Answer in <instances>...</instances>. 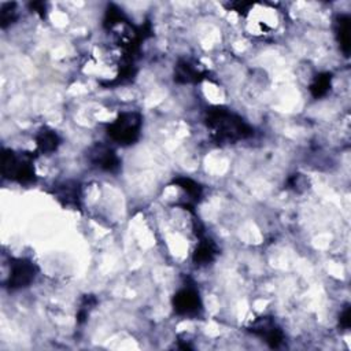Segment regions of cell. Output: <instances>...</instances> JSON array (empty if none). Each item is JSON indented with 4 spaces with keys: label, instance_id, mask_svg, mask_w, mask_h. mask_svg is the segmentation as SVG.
<instances>
[{
    "label": "cell",
    "instance_id": "9c48e42d",
    "mask_svg": "<svg viewBox=\"0 0 351 351\" xmlns=\"http://www.w3.org/2000/svg\"><path fill=\"white\" fill-rule=\"evenodd\" d=\"M210 71L196 60L180 59L174 66V81L177 84H197L207 80Z\"/></svg>",
    "mask_w": 351,
    "mask_h": 351
},
{
    "label": "cell",
    "instance_id": "5b68a950",
    "mask_svg": "<svg viewBox=\"0 0 351 351\" xmlns=\"http://www.w3.org/2000/svg\"><path fill=\"white\" fill-rule=\"evenodd\" d=\"M38 267L27 258H14L10 263V273L5 285L10 291L29 287L37 277Z\"/></svg>",
    "mask_w": 351,
    "mask_h": 351
},
{
    "label": "cell",
    "instance_id": "3957f363",
    "mask_svg": "<svg viewBox=\"0 0 351 351\" xmlns=\"http://www.w3.org/2000/svg\"><path fill=\"white\" fill-rule=\"evenodd\" d=\"M143 117L137 111H122L107 125V136L118 145L128 147L134 144L141 134Z\"/></svg>",
    "mask_w": 351,
    "mask_h": 351
},
{
    "label": "cell",
    "instance_id": "4fadbf2b",
    "mask_svg": "<svg viewBox=\"0 0 351 351\" xmlns=\"http://www.w3.org/2000/svg\"><path fill=\"white\" fill-rule=\"evenodd\" d=\"M335 32L337 43L346 56L350 53V16L347 14H340L336 18Z\"/></svg>",
    "mask_w": 351,
    "mask_h": 351
},
{
    "label": "cell",
    "instance_id": "5bb4252c",
    "mask_svg": "<svg viewBox=\"0 0 351 351\" xmlns=\"http://www.w3.org/2000/svg\"><path fill=\"white\" fill-rule=\"evenodd\" d=\"M330 88H332V74L329 71L317 74L308 86L310 93L314 99H321L326 96Z\"/></svg>",
    "mask_w": 351,
    "mask_h": 351
},
{
    "label": "cell",
    "instance_id": "ac0fdd59",
    "mask_svg": "<svg viewBox=\"0 0 351 351\" xmlns=\"http://www.w3.org/2000/svg\"><path fill=\"white\" fill-rule=\"evenodd\" d=\"M226 7L229 10L236 11L240 15H247L248 11L254 7V3H251V1H233V3H229Z\"/></svg>",
    "mask_w": 351,
    "mask_h": 351
},
{
    "label": "cell",
    "instance_id": "2e32d148",
    "mask_svg": "<svg viewBox=\"0 0 351 351\" xmlns=\"http://www.w3.org/2000/svg\"><path fill=\"white\" fill-rule=\"evenodd\" d=\"M96 304H97V299L93 295H85L82 298V300L80 303V307L77 310V322L80 325L84 324L88 319L90 311L95 308Z\"/></svg>",
    "mask_w": 351,
    "mask_h": 351
},
{
    "label": "cell",
    "instance_id": "30bf717a",
    "mask_svg": "<svg viewBox=\"0 0 351 351\" xmlns=\"http://www.w3.org/2000/svg\"><path fill=\"white\" fill-rule=\"evenodd\" d=\"M197 245L193 251L192 255V262L196 266H206L211 262L215 261L219 250L218 245L215 244V241L210 237H207L206 234H202L197 237Z\"/></svg>",
    "mask_w": 351,
    "mask_h": 351
},
{
    "label": "cell",
    "instance_id": "d6986e66",
    "mask_svg": "<svg viewBox=\"0 0 351 351\" xmlns=\"http://www.w3.org/2000/svg\"><path fill=\"white\" fill-rule=\"evenodd\" d=\"M339 325H340L343 329H348V328H350V325H351V308H350V306H347V307L340 313Z\"/></svg>",
    "mask_w": 351,
    "mask_h": 351
},
{
    "label": "cell",
    "instance_id": "52a82bcc",
    "mask_svg": "<svg viewBox=\"0 0 351 351\" xmlns=\"http://www.w3.org/2000/svg\"><path fill=\"white\" fill-rule=\"evenodd\" d=\"M88 160L99 170L106 173H117L121 169V159L111 145L96 143L88 151Z\"/></svg>",
    "mask_w": 351,
    "mask_h": 351
},
{
    "label": "cell",
    "instance_id": "e0dca14e",
    "mask_svg": "<svg viewBox=\"0 0 351 351\" xmlns=\"http://www.w3.org/2000/svg\"><path fill=\"white\" fill-rule=\"evenodd\" d=\"M18 18L16 3H3L0 7V26L5 29Z\"/></svg>",
    "mask_w": 351,
    "mask_h": 351
},
{
    "label": "cell",
    "instance_id": "ba28073f",
    "mask_svg": "<svg viewBox=\"0 0 351 351\" xmlns=\"http://www.w3.org/2000/svg\"><path fill=\"white\" fill-rule=\"evenodd\" d=\"M51 195L66 208L81 210L82 207V188L78 181L66 180L55 184L51 189Z\"/></svg>",
    "mask_w": 351,
    "mask_h": 351
},
{
    "label": "cell",
    "instance_id": "7c38bea8",
    "mask_svg": "<svg viewBox=\"0 0 351 351\" xmlns=\"http://www.w3.org/2000/svg\"><path fill=\"white\" fill-rule=\"evenodd\" d=\"M34 140H36L37 152L41 154V155H51V154H53L59 148V145L62 143V138L58 134V132H55L53 129H51L48 126H43L36 133Z\"/></svg>",
    "mask_w": 351,
    "mask_h": 351
},
{
    "label": "cell",
    "instance_id": "8992f818",
    "mask_svg": "<svg viewBox=\"0 0 351 351\" xmlns=\"http://www.w3.org/2000/svg\"><path fill=\"white\" fill-rule=\"evenodd\" d=\"M248 330L252 335L261 337L270 348H278L284 341V333L281 328L277 325L274 318L267 315L255 318L250 324Z\"/></svg>",
    "mask_w": 351,
    "mask_h": 351
},
{
    "label": "cell",
    "instance_id": "8fae6325",
    "mask_svg": "<svg viewBox=\"0 0 351 351\" xmlns=\"http://www.w3.org/2000/svg\"><path fill=\"white\" fill-rule=\"evenodd\" d=\"M173 185H177L178 188H181L184 191V193L188 196L186 200L181 204V207H184L185 210H189L191 213H193V207L196 203L200 202L202 196H203V188L199 182H196L195 180L189 178V177H176L171 181Z\"/></svg>",
    "mask_w": 351,
    "mask_h": 351
},
{
    "label": "cell",
    "instance_id": "7a4b0ae2",
    "mask_svg": "<svg viewBox=\"0 0 351 351\" xmlns=\"http://www.w3.org/2000/svg\"><path fill=\"white\" fill-rule=\"evenodd\" d=\"M1 174L4 178L19 184L34 182V155L32 152H16L4 148L1 154Z\"/></svg>",
    "mask_w": 351,
    "mask_h": 351
},
{
    "label": "cell",
    "instance_id": "6da1fadb",
    "mask_svg": "<svg viewBox=\"0 0 351 351\" xmlns=\"http://www.w3.org/2000/svg\"><path fill=\"white\" fill-rule=\"evenodd\" d=\"M204 123L218 144H234L254 136V128L228 107L214 106L206 111Z\"/></svg>",
    "mask_w": 351,
    "mask_h": 351
},
{
    "label": "cell",
    "instance_id": "9a60e30c",
    "mask_svg": "<svg viewBox=\"0 0 351 351\" xmlns=\"http://www.w3.org/2000/svg\"><path fill=\"white\" fill-rule=\"evenodd\" d=\"M128 22L125 14L122 12V10H119L117 5L114 4H110L106 10V14H104V19H103V25L107 30H111L117 26H122Z\"/></svg>",
    "mask_w": 351,
    "mask_h": 351
},
{
    "label": "cell",
    "instance_id": "ffe728a7",
    "mask_svg": "<svg viewBox=\"0 0 351 351\" xmlns=\"http://www.w3.org/2000/svg\"><path fill=\"white\" fill-rule=\"evenodd\" d=\"M29 7L36 14H38L41 18H45V15H47V4L44 1H33V3L29 4Z\"/></svg>",
    "mask_w": 351,
    "mask_h": 351
},
{
    "label": "cell",
    "instance_id": "277c9868",
    "mask_svg": "<svg viewBox=\"0 0 351 351\" xmlns=\"http://www.w3.org/2000/svg\"><path fill=\"white\" fill-rule=\"evenodd\" d=\"M171 306L177 315L186 318L199 317L203 311L200 293L193 285H184L180 288L171 299Z\"/></svg>",
    "mask_w": 351,
    "mask_h": 351
}]
</instances>
